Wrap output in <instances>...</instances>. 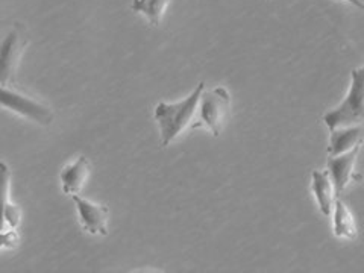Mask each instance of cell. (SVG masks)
<instances>
[{
	"label": "cell",
	"instance_id": "cell-1",
	"mask_svg": "<svg viewBox=\"0 0 364 273\" xmlns=\"http://www.w3.org/2000/svg\"><path fill=\"white\" fill-rule=\"evenodd\" d=\"M203 90L205 82H200L184 100L175 102V104L159 102L155 107V120L159 127L161 143L164 147L170 143H173L178 136L187 129L198 111L199 99Z\"/></svg>",
	"mask_w": 364,
	"mask_h": 273
},
{
	"label": "cell",
	"instance_id": "cell-2",
	"mask_svg": "<svg viewBox=\"0 0 364 273\" xmlns=\"http://www.w3.org/2000/svg\"><path fill=\"white\" fill-rule=\"evenodd\" d=\"M364 68H355L352 70V81L346 97L341 104L328 111L323 116L325 127L333 131L336 128L354 127L361 124L364 117Z\"/></svg>",
	"mask_w": 364,
	"mask_h": 273
},
{
	"label": "cell",
	"instance_id": "cell-3",
	"mask_svg": "<svg viewBox=\"0 0 364 273\" xmlns=\"http://www.w3.org/2000/svg\"><path fill=\"white\" fill-rule=\"evenodd\" d=\"M198 108L200 124L207 127L214 136H219L231 111V96L226 88L218 87L207 93L202 91Z\"/></svg>",
	"mask_w": 364,
	"mask_h": 273
},
{
	"label": "cell",
	"instance_id": "cell-4",
	"mask_svg": "<svg viewBox=\"0 0 364 273\" xmlns=\"http://www.w3.org/2000/svg\"><path fill=\"white\" fill-rule=\"evenodd\" d=\"M0 107L14 111L20 116L36 122L43 127H49L53 122V111L43 102L23 95L21 91L0 85Z\"/></svg>",
	"mask_w": 364,
	"mask_h": 273
},
{
	"label": "cell",
	"instance_id": "cell-5",
	"mask_svg": "<svg viewBox=\"0 0 364 273\" xmlns=\"http://www.w3.org/2000/svg\"><path fill=\"white\" fill-rule=\"evenodd\" d=\"M26 46L28 38L25 36V31L17 25L0 46V85L8 87L14 82L17 68Z\"/></svg>",
	"mask_w": 364,
	"mask_h": 273
},
{
	"label": "cell",
	"instance_id": "cell-6",
	"mask_svg": "<svg viewBox=\"0 0 364 273\" xmlns=\"http://www.w3.org/2000/svg\"><path fill=\"white\" fill-rule=\"evenodd\" d=\"M73 202L77 208L79 220L84 230L90 234H100V235H108V215L109 211L105 205H99L91 202L88 199H84L77 195H72Z\"/></svg>",
	"mask_w": 364,
	"mask_h": 273
},
{
	"label": "cell",
	"instance_id": "cell-7",
	"mask_svg": "<svg viewBox=\"0 0 364 273\" xmlns=\"http://www.w3.org/2000/svg\"><path fill=\"white\" fill-rule=\"evenodd\" d=\"M360 152V146L354 149L340 154L337 156H331L328 159V175L331 178L336 195L340 196L352 181H354V167L357 163V156Z\"/></svg>",
	"mask_w": 364,
	"mask_h": 273
},
{
	"label": "cell",
	"instance_id": "cell-8",
	"mask_svg": "<svg viewBox=\"0 0 364 273\" xmlns=\"http://www.w3.org/2000/svg\"><path fill=\"white\" fill-rule=\"evenodd\" d=\"M363 141V127L361 124H354V127H343L336 128L331 131L328 146V155L337 156L354 149L357 146H361Z\"/></svg>",
	"mask_w": 364,
	"mask_h": 273
},
{
	"label": "cell",
	"instance_id": "cell-9",
	"mask_svg": "<svg viewBox=\"0 0 364 273\" xmlns=\"http://www.w3.org/2000/svg\"><path fill=\"white\" fill-rule=\"evenodd\" d=\"M90 170H91L90 161L84 155H81L76 161L64 167V170L61 172V184L65 195H79V191L82 190L85 181L90 175Z\"/></svg>",
	"mask_w": 364,
	"mask_h": 273
},
{
	"label": "cell",
	"instance_id": "cell-10",
	"mask_svg": "<svg viewBox=\"0 0 364 273\" xmlns=\"http://www.w3.org/2000/svg\"><path fill=\"white\" fill-rule=\"evenodd\" d=\"M311 190L317 200L318 210L323 215H329L333 213V205L336 200V190L331 178L328 172L322 170H314L311 173Z\"/></svg>",
	"mask_w": 364,
	"mask_h": 273
},
{
	"label": "cell",
	"instance_id": "cell-11",
	"mask_svg": "<svg viewBox=\"0 0 364 273\" xmlns=\"http://www.w3.org/2000/svg\"><path fill=\"white\" fill-rule=\"evenodd\" d=\"M334 219H333V230L334 235L338 238H352L357 237V225L354 220V215L349 211V208L345 205L343 200L336 199L334 205Z\"/></svg>",
	"mask_w": 364,
	"mask_h": 273
},
{
	"label": "cell",
	"instance_id": "cell-12",
	"mask_svg": "<svg viewBox=\"0 0 364 273\" xmlns=\"http://www.w3.org/2000/svg\"><path fill=\"white\" fill-rule=\"evenodd\" d=\"M168 0H134L131 8L135 13L144 16L151 25L158 26L163 20Z\"/></svg>",
	"mask_w": 364,
	"mask_h": 273
},
{
	"label": "cell",
	"instance_id": "cell-13",
	"mask_svg": "<svg viewBox=\"0 0 364 273\" xmlns=\"http://www.w3.org/2000/svg\"><path fill=\"white\" fill-rule=\"evenodd\" d=\"M9 182H11V170L6 166V163H0V231H5L4 211L9 196Z\"/></svg>",
	"mask_w": 364,
	"mask_h": 273
},
{
	"label": "cell",
	"instance_id": "cell-14",
	"mask_svg": "<svg viewBox=\"0 0 364 273\" xmlns=\"http://www.w3.org/2000/svg\"><path fill=\"white\" fill-rule=\"evenodd\" d=\"M4 218H5V223H8L11 226V230H16L20 223V219H21V211L17 205L6 203L5 211H4Z\"/></svg>",
	"mask_w": 364,
	"mask_h": 273
},
{
	"label": "cell",
	"instance_id": "cell-15",
	"mask_svg": "<svg viewBox=\"0 0 364 273\" xmlns=\"http://www.w3.org/2000/svg\"><path fill=\"white\" fill-rule=\"evenodd\" d=\"M18 243V235L14 230H11L8 232L0 231V247H14Z\"/></svg>",
	"mask_w": 364,
	"mask_h": 273
},
{
	"label": "cell",
	"instance_id": "cell-16",
	"mask_svg": "<svg viewBox=\"0 0 364 273\" xmlns=\"http://www.w3.org/2000/svg\"><path fill=\"white\" fill-rule=\"evenodd\" d=\"M345 2H348V4H350V5L357 6L358 9H363V2H361V0H345Z\"/></svg>",
	"mask_w": 364,
	"mask_h": 273
},
{
	"label": "cell",
	"instance_id": "cell-17",
	"mask_svg": "<svg viewBox=\"0 0 364 273\" xmlns=\"http://www.w3.org/2000/svg\"><path fill=\"white\" fill-rule=\"evenodd\" d=\"M264 2H270V0H264Z\"/></svg>",
	"mask_w": 364,
	"mask_h": 273
}]
</instances>
